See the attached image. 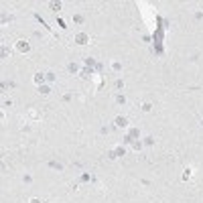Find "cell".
I'll list each match as a JSON object with an SVG mask.
<instances>
[{"instance_id": "3", "label": "cell", "mask_w": 203, "mask_h": 203, "mask_svg": "<svg viewBox=\"0 0 203 203\" xmlns=\"http://www.w3.org/2000/svg\"><path fill=\"white\" fill-rule=\"evenodd\" d=\"M30 203H39V201H30Z\"/></svg>"}, {"instance_id": "2", "label": "cell", "mask_w": 203, "mask_h": 203, "mask_svg": "<svg viewBox=\"0 0 203 203\" xmlns=\"http://www.w3.org/2000/svg\"><path fill=\"white\" fill-rule=\"evenodd\" d=\"M77 43H85V35H79V37H77Z\"/></svg>"}, {"instance_id": "1", "label": "cell", "mask_w": 203, "mask_h": 203, "mask_svg": "<svg viewBox=\"0 0 203 203\" xmlns=\"http://www.w3.org/2000/svg\"><path fill=\"white\" fill-rule=\"evenodd\" d=\"M16 47H18V51H20V53H24V51H28V45H26V43H22V41H20V43H18Z\"/></svg>"}]
</instances>
